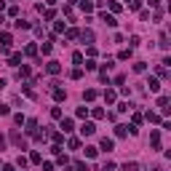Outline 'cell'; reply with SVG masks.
<instances>
[{
	"mask_svg": "<svg viewBox=\"0 0 171 171\" xmlns=\"http://www.w3.org/2000/svg\"><path fill=\"white\" fill-rule=\"evenodd\" d=\"M94 131H96V126H94V123H83V126H80V134H86V136H91Z\"/></svg>",
	"mask_w": 171,
	"mask_h": 171,
	"instance_id": "1",
	"label": "cell"
},
{
	"mask_svg": "<svg viewBox=\"0 0 171 171\" xmlns=\"http://www.w3.org/2000/svg\"><path fill=\"white\" fill-rule=\"evenodd\" d=\"M46 70H48L51 75H59V70H62V67H59V62H48V67H46Z\"/></svg>",
	"mask_w": 171,
	"mask_h": 171,
	"instance_id": "2",
	"label": "cell"
},
{
	"mask_svg": "<svg viewBox=\"0 0 171 171\" xmlns=\"http://www.w3.org/2000/svg\"><path fill=\"white\" fill-rule=\"evenodd\" d=\"M150 142H152V147H155V150H158V147H160V134H158V131H152Z\"/></svg>",
	"mask_w": 171,
	"mask_h": 171,
	"instance_id": "3",
	"label": "cell"
},
{
	"mask_svg": "<svg viewBox=\"0 0 171 171\" xmlns=\"http://www.w3.org/2000/svg\"><path fill=\"white\" fill-rule=\"evenodd\" d=\"M112 147H115V142H112V139H107V136L102 139V150H107V152H110Z\"/></svg>",
	"mask_w": 171,
	"mask_h": 171,
	"instance_id": "4",
	"label": "cell"
},
{
	"mask_svg": "<svg viewBox=\"0 0 171 171\" xmlns=\"http://www.w3.org/2000/svg\"><path fill=\"white\" fill-rule=\"evenodd\" d=\"M62 131H72V120H70V118L62 120Z\"/></svg>",
	"mask_w": 171,
	"mask_h": 171,
	"instance_id": "5",
	"label": "cell"
},
{
	"mask_svg": "<svg viewBox=\"0 0 171 171\" xmlns=\"http://www.w3.org/2000/svg\"><path fill=\"white\" fill-rule=\"evenodd\" d=\"M102 21H107L110 27H115V16H110V13H102Z\"/></svg>",
	"mask_w": 171,
	"mask_h": 171,
	"instance_id": "6",
	"label": "cell"
},
{
	"mask_svg": "<svg viewBox=\"0 0 171 171\" xmlns=\"http://www.w3.org/2000/svg\"><path fill=\"white\" fill-rule=\"evenodd\" d=\"M80 38H83L86 43H91V40H94V32H91V30H83V35H80Z\"/></svg>",
	"mask_w": 171,
	"mask_h": 171,
	"instance_id": "7",
	"label": "cell"
},
{
	"mask_svg": "<svg viewBox=\"0 0 171 171\" xmlns=\"http://www.w3.org/2000/svg\"><path fill=\"white\" fill-rule=\"evenodd\" d=\"M115 134H118V136H126V134H128V126H118V128H115Z\"/></svg>",
	"mask_w": 171,
	"mask_h": 171,
	"instance_id": "8",
	"label": "cell"
},
{
	"mask_svg": "<svg viewBox=\"0 0 171 171\" xmlns=\"http://www.w3.org/2000/svg\"><path fill=\"white\" fill-rule=\"evenodd\" d=\"M160 88V83H158V78H150V91H158Z\"/></svg>",
	"mask_w": 171,
	"mask_h": 171,
	"instance_id": "9",
	"label": "cell"
},
{
	"mask_svg": "<svg viewBox=\"0 0 171 171\" xmlns=\"http://www.w3.org/2000/svg\"><path fill=\"white\" fill-rule=\"evenodd\" d=\"M86 158H96V147H86Z\"/></svg>",
	"mask_w": 171,
	"mask_h": 171,
	"instance_id": "10",
	"label": "cell"
},
{
	"mask_svg": "<svg viewBox=\"0 0 171 171\" xmlns=\"http://www.w3.org/2000/svg\"><path fill=\"white\" fill-rule=\"evenodd\" d=\"M123 171H139L136 163H123Z\"/></svg>",
	"mask_w": 171,
	"mask_h": 171,
	"instance_id": "11",
	"label": "cell"
},
{
	"mask_svg": "<svg viewBox=\"0 0 171 171\" xmlns=\"http://www.w3.org/2000/svg\"><path fill=\"white\" fill-rule=\"evenodd\" d=\"M160 48H169V35H166V32L160 35Z\"/></svg>",
	"mask_w": 171,
	"mask_h": 171,
	"instance_id": "12",
	"label": "cell"
},
{
	"mask_svg": "<svg viewBox=\"0 0 171 171\" xmlns=\"http://www.w3.org/2000/svg\"><path fill=\"white\" fill-rule=\"evenodd\" d=\"M53 99H56V102H62V99H64V91H62V88H56V91H53Z\"/></svg>",
	"mask_w": 171,
	"mask_h": 171,
	"instance_id": "13",
	"label": "cell"
},
{
	"mask_svg": "<svg viewBox=\"0 0 171 171\" xmlns=\"http://www.w3.org/2000/svg\"><path fill=\"white\" fill-rule=\"evenodd\" d=\"M83 96H86V99H88V102H91V99H96V91H94V88H88V91H86V94H83Z\"/></svg>",
	"mask_w": 171,
	"mask_h": 171,
	"instance_id": "14",
	"label": "cell"
},
{
	"mask_svg": "<svg viewBox=\"0 0 171 171\" xmlns=\"http://www.w3.org/2000/svg\"><path fill=\"white\" fill-rule=\"evenodd\" d=\"M134 72H145V62H136L134 64Z\"/></svg>",
	"mask_w": 171,
	"mask_h": 171,
	"instance_id": "15",
	"label": "cell"
},
{
	"mask_svg": "<svg viewBox=\"0 0 171 171\" xmlns=\"http://www.w3.org/2000/svg\"><path fill=\"white\" fill-rule=\"evenodd\" d=\"M21 62V53H11V64H19Z\"/></svg>",
	"mask_w": 171,
	"mask_h": 171,
	"instance_id": "16",
	"label": "cell"
},
{
	"mask_svg": "<svg viewBox=\"0 0 171 171\" xmlns=\"http://www.w3.org/2000/svg\"><path fill=\"white\" fill-rule=\"evenodd\" d=\"M35 51H38L35 46H27V48H24V53H27V56H35Z\"/></svg>",
	"mask_w": 171,
	"mask_h": 171,
	"instance_id": "17",
	"label": "cell"
},
{
	"mask_svg": "<svg viewBox=\"0 0 171 171\" xmlns=\"http://www.w3.org/2000/svg\"><path fill=\"white\" fill-rule=\"evenodd\" d=\"M104 99L107 102H115V91H104Z\"/></svg>",
	"mask_w": 171,
	"mask_h": 171,
	"instance_id": "18",
	"label": "cell"
},
{
	"mask_svg": "<svg viewBox=\"0 0 171 171\" xmlns=\"http://www.w3.org/2000/svg\"><path fill=\"white\" fill-rule=\"evenodd\" d=\"M75 171H88V169H86V163H80V160H78V163H75Z\"/></svg>",
	"mask_w": 171,
	"mask_h": 171,
	"instance_id": "19",
	"label": "cell"
},
{
	"mask_svg": "<svg viewBox=\"0 0 171 171\" xmlns=\"http://www.w3.org/2000/svg\"><path fill=\"white\" fill-rule=\"evenodd\" d=\"M102 171H115V166H112V163H107V166H104Z\"/></svg>",
	"mask_w": 171,
	"mask_h": 171,
	"instance_id": "20",
	"label": "cell"
},
{
	"mask_svg": "<svg viewBox=\"0 0 171 171\" xmlns=\"http://www.w3.org/2000/svg\"><path fill=\"white\" fill-rule=\"evenodd\" d=\"M150 6H160V0H150Z\"/></svg>",
	"mask_w": 171,
	"mask_h": 171,
	"instance_id": "21",
	"label": "cell"
},
{
	"mask_svg": "<svg viewBox=\"0 0 171 171\" xmlns=\"http://www.w3.org/2000/svg\"><path fill=\"white\" fill-rule=\"evenodd\" d=\"M0 88H6V80H3V78H0Z\"/></svg>",
	"mask_w": 171,
	"mask_h": 171,
	"instance_id": "22",
	"label": "cell"
},
{
	"mask_svg": "<svg viewBox=\"0 0 171 171\" xmlns=\"http://www.w3.org/2000/svg\"><path fill=\"white\" fill-rule=\"evenodd\" d=\"M152 171H163V169H160V166H155V169H152Z\"/></svg>",
	"mask_w": 171,
	"mask_h": 171,
	"instance_id": "23",
	"label": "cell"
}]
</instances>
